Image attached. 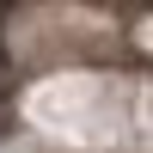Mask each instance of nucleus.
Returning <instances> with one entry per match:
<instances>
[{
  "label": "nucleus",
  "mask_w": 153,
  "mask_h": 153,
  "mask_svg": "<svg viewBox=\"0 0 153 153\" xmlns=\"http://www.w3.org/2000/svg\"><path fill=\"white\" fill-rule=\"evenodd\" d=\"M0 61H6V49H0Z\"/></svg>",
  "instance_id": "1"
}]
</instances>
